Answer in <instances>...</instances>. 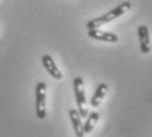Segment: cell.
Listing matches in <instances>:
<instances>
[{"label": "cell", "instance_id": "8", "mask_svg": "<svg viewBox=\"0 0 152 137\" xmlns=\"http://www.w3.org/2000/svg\"><path fill=\"white\" fill-rule=\"evenodd\" d=\"M69 120L72 123V127H74L75 135L77 137H83L84 133V124L81 123V116L80 113L77 112V110H69Z\"/></svg>", "mask_w": 152, "mask_h": 137}, {"label": "cell", "instance_id": "9", "mask_svg": "<svg viewBox=\"0 0 152 137\" xmlns=\"http://www.w3.org/2000/svg\"><path fill=\"white\" fill-rule=\"evenodd\" d=\"M99 119H100V115L97 112H92L91 115L88 113L87 120L84 123V133H91L93 130L94 125L97 124V121H99Z\"/></svg>", "mask_w": 152, "mask_h": 137}, {"label": "cell", "instance_id": "2", "mask_svg": "<svg viewBox=\"0 0 152 137\" xmlns=\"http://www.w3.org/2000/svg\"><path fill=\"white\" fill-rule=\"evenodd\" d=\"M74 90L76 96V104H77V112L81 117L88 116V104L85 99V91H84V82L80 76H76L74 79Z\"/></svg>", "mask_w": 152, "mask_h": 137}, {"label": "cell", "instance_id": "6", "mask_svg": "<svg viewBox=\"0 0 152 137\" xmlns=\"http://www.w3.org/2000/svg\"><path fill=\"white\" fill-rule=\"evenodd\" d=\"M42 63H43V66H45V69L47 70V73H49L53 78L59 79V81L63 78L61 70H59L58 66L55 65V62H54L51 56H49V54H43L42 56Z\"/></svg>", "mask_w": 152, "mask_h": 137}, {"label": "cell", "instance_id": "3", "mask_svg": "<svg viewBox=\"0 0 152 137\" xmlns=\"http://www.w3.org/2000/svg\"><path fill=\"white\" fill-rule=\"evenodd\" d=\"M36 115L39 120L46 117V83L39 82L36 86Z\"/></svg>", "mask_w": 152, "mask_h": 137}, {"label": "cell", "instance_id": "1", "mask_svg": "<svg viewBox=\"0 0 152 137\" xmlns=\"http://www.w3.org/2000/svg\"><path fill=\"white\" fill-rule=\"evenodd\" d=\"M130 9H131V3L123 1L119 5H117L114 9H112L110 12H107V13L100 16V17L93 19V20H89L87 23V28L88 29H97L99 27H102V25L110 23L112 20H115V19L121 17V16H123L127 11H130Z\"/></svg>", "mask_w": 152, "mask_h": 137}, {"label": "cell", "instance_id": "7", "mask_svg": "<svg viewBox=\"0 0 152 137\" xmlns=\"http://www.w3.org/2000/svg\"><path fill=\"white\" fill-rule=\"evenodd\" d=\"M107 90H109V87H107L106 83H100L99 86H97L96 91H94V94L92 95V98L89 100L91 107H93V108L99 107L101 104V101H102V99L105 98V95L107 94Z\"/></svg>", "mask_w": 152, "mask_h": 137}, {"label": "cell", "instance_id": "4", "mask_svg": "<svg viewBox=\"0 0 152 137\" xmlns=\"http://www.w3.org/2000/svg\"><path fill=\"white\" fill-rule=\"evenodd\" d=\"M138 37H139V46L143 54H148L151 52V40H150V30L145 25L138 27Z\"/></svg>", "mask_w": 152, "mask_h": 137}, {"label": "cell", "instance_id": "5", "mask_svg": "<svg viewBox=\"0 0 152 137\" xmlns=\"http://www.w3.org/2000/svg\"><path fill=\"white\" fill-rule=\"evenodd\" d=\"M88 37L93 38V40L104 41V42H117L118 41V36L114 33H109V32H102L99 28L97 29H88Z\"/></svg>", "mask_w": 152, "mask_h": 137}]
</instances>
